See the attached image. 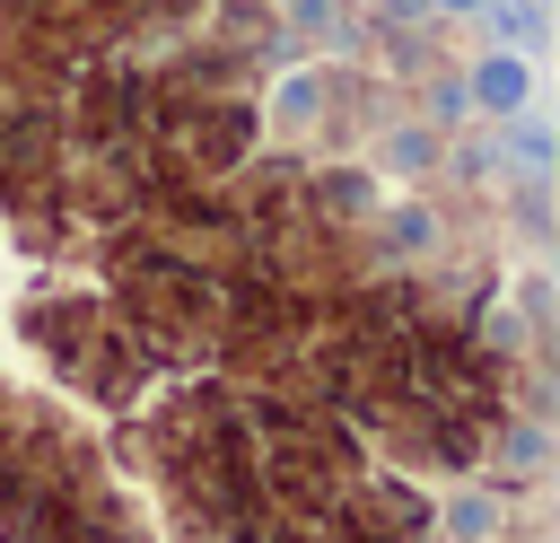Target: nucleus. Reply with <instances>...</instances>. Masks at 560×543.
Listing matches in <instances>:
<instances>
[{
  "instance_id": "3",
  "label": "nucleus",
  "mask_w": 560,
  "mask_h": 543,
  "mask_svg": "<svg viewBox=\"0 0 560 543\" xmlns=\"http://www.w3.org/2000/svg\"><path fill=\"white\" fill-rule=\"evenodd\" d=\"M446 9H472V0H446Z\"/></svg>"
},
{
  "instance_id": "2",
  "label": "nucleus",
  "mask_w": 560,
  "mask_h": 543,
  "mask_svg": "<svg viewBox=\"0 0 560 543\" xmlns=\"http://www.w3.org/2000/svg\"><path fill=\"white\" fill-rule=\"evenodd\" d=\"M455 534H464V543H481V534H490V508H481V499H464V508H455Z\"/></svg>"
},
{
  "instance_id": "1",
  "label": "nucleus",
  "mask_w": 560,
  "mask_h": 543,
  "mask_svg": "<svg viewBox=\"0 0 560 543\" xmlns=\"http://www.w3.org/2000/svg\"><path fill=\"white\" fill-rule=\"evenodd\" d=\"M472 96H481V105H499V114H516V105H525V61L490 53V61H481V79H472Z\"/></svg>"
}]
</instances>
